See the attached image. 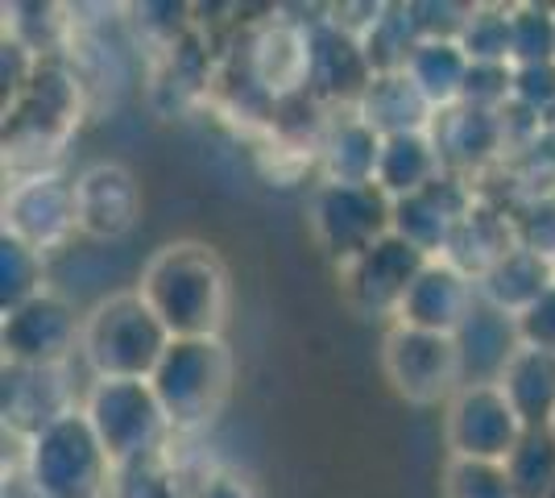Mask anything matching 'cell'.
<instances>
[{
    "mask_svg": "<svg viewBox=\"0 0 555 498\" xmlns=\"http://www.w3.org/2000/svg\"><path fill=\"white\" fill-rule=\"evenodd\" d=\"M138 295L175 341L220 336L229 316V270L204 241H170L141 266Z\"/></svg>",
    "mask_w": 555,
    "mask_h": 498,
    "instance_id": "1",
    "label": "cell"
},
{
    "mask_svg": "<svg viewBox=\"0 0 555 498\" xmlns=\"http://www.w3.org/2000/svg\"><path fill=\"white\" fill-rule=\"evenodd\" d=\"M175 336L163 320L150 311L138 286L113 291L83 316L79 332V357L92 370V379H141L150 382Z\"/></svg>",
    "mask_w": 555,
    "mask_h": 498,
    "instance_id": "2",
    "label": "cell"
},
{
    "mask_svg": "<svg viewBox=\"0 0 555 498\" xmlns=\"http://www.w3.org/2000/svg\"><path fill=\"white\" fill-rule=\"evenodd\" d=\"M79 79L63 67L42 63L34 84L4 108V166L13 170V179L54 170V158L63 154L79 125Z\"/></svg>",
    "mask_w": 555,
    "mask_h": 498,
    "instance_id": "3",
    "label": "cell"
},
{
    "mask_svg": "<svg viewBox=\"0 0 555 498\" xmlns=\"http://www.w3.org/2000/svg\"><path fill=\"white\" fill-rule=\"evenodd\" d=\"M25 477L34 498H108L116 465L88 424L83 407H75L29 440Z\"/></svg>",
    "mask_w": 555,
    "mask_h": 498,
    "instance_id": "4",
    "label": "cell"
},
{
    "mask_svg": "<svg viewBox=\"0 0 555 498\" xmlns=\"http://www.w3.org/2000/svg\"><path fill=\"white\" fill-rule=\"evenodd\" d=\"M232 374H236V361L229 345L220 336H199V341H175L158 361L150 386L170 427L195 432V427H208L220 416V407L229 404Z\"/></svg>",
    "mask_w": 555,
    "mask_h": 498,
    "instance_id": "5",
    "label": "cell"
},
{
    "mask_svg": "<svg viewBox=\"0 0 555 498\" xmlns=\"http://www.w3.org/2000/svg\"><path fill=\"white\" fill-rule=\"evenodd\" d=\"M83 416L100 436L104 452L113 457L116 474L145 465L175 432L154 386L141 379H95L83 399Z\"/></svg>",
    "mask_w": 555,
    "mask_h": 498,
    "instance_id": "6",
    "label": "cell"
},
{
    "mask_svg": "<svg viewBox=\"0 0 555 498\" xmlns=\"http://www.w3.org/2000/svg\"><path fill=\"white\" fill-rule=\"evenodd\" d=\"M382 370L393 395L411 407H448L464 386L456 336L390 324L382 341Z\"/></svg>",
    "mask_w": 555,
    "mask_h": 498,
    "instance_id": "7",
    "label": "cell"
},
{
    "mask_svg": "<svg viewBox=\"0 0 555 498\" xmlns=\"http://www.w3.org/2000/svg\"><path fill=\"white\" fill-rule=\"evenodd\" d=\"M311 233L348 266L393 233V200L377 183H320L311 195Z\"/></svg>",
    "mask_w": 555,
    "mask_h": 498,
    "instance_id": "8",
    "label": "cell"
},
{
    "mask_svg": "<svg viewBox=\"0 0 555 498\" xmlns=\"http://www.w3.org/2000/svg\"><path fill=\"white\" fill-rule=\"evenodd\" d=\"M527 424L509 407L502 386H461V395L443 407V440L461 461H493L506 465L518 449Z\"/></svg>",
    "mask_w": 555,
    "mask_h": 498,
    "instance_id": "9",
    "label": "cell"
},
{
    "mask_svg": "<svg viewBox=\"0 0 555 498\" xmlns=\"http://www.w3.org/2000/svg\"><path fill=\"white\" fill-rule=\"evenodd\" d=\"M427 254H418L411 241L398 233L382 238L361 258L340 266V283H345L348 308L365 320H398V311L406 304L411 286L427 266Z\"/></svg>",
    "mask_w": 555,
    "mask_h": 498,
    "instance_id": "10",
    "label": "cell"
},
{
    "mask_svg": "<svg viewBox=\"0 0 555 498\" xmlns=\"http://www.w3.org/2000/svg\"><path fill=\"white\" fill-rule=\"evenodd\" d=\"M4 233L34 245L38 254L63 250L79 233L75 179L59 170L13 179V188L4 191Z\"/></svg>",
    "mask_w": 555,
    "mask_h": 498,
    "instance_id": "11",
    "label": "cell"
},
{
    "mask_svg": "<svg viewBox=\"0 0 555 498\" xmlns=\"http://www.w3.org/2000/svg\"><path fill=\"white\" fill-rule=\"evenodd\" d=\"M79 332H83V316H75L67 299L42 291L38 299L4 311L0 345H4L9 366L59 370L70 361V354H79Z\"/></svg>",
    "mask_w": 555,
    "mask_h": 498,
    "instance_id": "12",
    "label": "cell"
},
{
    "mask_svg": "<svg viewBox=\"0 0 555 498\" xmlns=\"http://www.w3.org/2000/svg\"><path fill=\"white\" fill-rule=\"evenodd\" d=\"M141 183L125 163H92L75 175L79 238L125 241L141 220Z\"/></svg>",
    "mask_w": 555,
    "mask_h": 498,
    "instance_id": "13",
    "label": "cell"
},
{
    "mask_svg": "<svg viewBox=\"0 0 555 498\" xmlns=\"http://www.w3.org/2000/svg\"><path fill=\"white\" fill-rule=\"evenodd\" d=\"M473 208H477V195L468 188V179L443 170L431 188L415 191L406 200H393V233L436 261L448 254L456 229Z\"/></svg>",
    "mask_w": 555,
    "mask_h": 498,
    "instance_id": "14",
    "label": "cell"
},
{
    "mask_svg": "<svg viewBox=\"0 0 555 498\" xmlns=\"http://www.w3.org/2000/svg\"><path fill=\"white\" fill-rule=\"evenodd\" d=\"M373 84V67L361 50L357 29H348L340 17H320L311 22V79L307 92L320 104H348L357 108V100Z\"/></svg>",
    "mask_w": 555,
    "mask_h": 498,
    "instance_id": "15",
    "label": "cell"
},
{
    "mask_svg": "<svg viewBox=\"0 0 555 498\" xmlns=\"http://www.w3.org/2000/svg\"><path fill=\"white\" fill-rule=\"evenodd\" d=\"M311 79V22H266L249 42V84L270 100L307 92Z\"/></svg>",
    "mask_w": 555,
    "mask_h": 498,
    "instance_id": "16",
    "label": "cell"
},
{
    "mask_svg": "<svg viewBox=\"0 0 555 498\" xmlns=\"http://www.w3.org/2000/svg\"><path fill=\"white\" fill-rule=\"evenodd\" d=\"M477 283L456 270L452 261H427L423 274L415 279L406 304L398 311L393 324H406V329H423V332H443V336H456L461 324L473 316L477 308Z\"/></svg>",
    "mask_w": 555,
    "mask_h": 498,
    "instance_id": "17",
    "label": "cell"
},
{
    "mask_svg": "<svg viewBox=\"0 0 555 498\" xmlns=\"http://www.w3.org/2000/svg\"><path fill=\"white\" fill-rule=\"evenodd\" d=\"M431 138H436V150H440L443 158V170H452L461 179L486 170L498 158H506L509 150L506 117L502 113H486V108H468V104L436 113Z\"/></svg>",
    "mask_w": 555,
    "mask_h": 498,
    "instance_id": "18",
    "label": "cell"
},
{
    "mask_svg": "<svg viewBox=\"0 0 555 498\" xmlns=\"http://www.w3.org/2000/svg\"><path fill=\"white\" fill-rule=\"evenodd\" d=\"M456 349H461L464 386H498L509 370V361L522 349L518 316L477 299L473 316L456 332Z\"/></svg>",
    "mask_w": 555,
    "mask_h": 498,
    "instance_id": "19",
    "label": "cell"
},
{
    "mask_svg": "<svg viewBox=\"0 0 555 498\" xmlns=\"http://www.w3.org/2000/svg\"><path fill=\"white\" fill-rule=\"evenodd\" d=\"M63 370H25V366H9L4 370V424L22 432L25 440H34L42 427L63 420L75 411L70 391L63 382Z\"/></svg>",
    "mask_w": 555,
    "mask_h": 498,
    "instance_id": "20",
    "label": "cell"
},
{
    "mask_svg": "<svg viewBox=\"0 0 555 498\" xmlns=\"http://www.w3.org/2000/svg\"><path fill=\"white\" fill-rule=\"evenodd\" d=\"M357 117L370 125L377 138H402V133H431L436 108L427 104V95L411 84L406 72L373 75V84L352 108Z\"/></svg>",
    "mask_w": 555,
    "mask_h": 498,
    "instance_id": "21",
    "label": "cell"
},
{
    "mask_svg": "<svg viewBox=\"0 0 555 498\" xmlns=\"http://www.w3.org/2000/svg\"><path fill=\"white\" fill-rule=\"evenodd\" d=\"M552 283H555V261H547L543 254L527 250V245H514L493 270H486L477 279V295L486 304H493V308L509 311V316H522Z\"/></svg>",
    "mask_w": 555,
    "mask_h": 498,
    "instance_id": "22",
    "label": "cell"
},
{
    "mask_svg": "<svg viewBox=\"0 0 555 498\" xmlns=\"http://www.w3.org/2000/svg\"><path fill=\"white\" fill-rule=\"evenodd\" d=\"M514 245H518V238H514L509 208H486V204H477L473 213L464 216V225L456 229V238L448 245L443 261H452L456 270H464L477 283L486 270H493L498 261L506 258Z\"/></svg>",
    "mask_w": 555,
    "mask_h": 498,
    "instance_id": "23",
    "label": "cell"
},
{
    "mask_svg": "<svg viewBox=\"0 0 555 498\" xmlns=\"http://www.w3.org/2000/svg\"><path fill=\"white\" fill-rule=\"evenodd\" d=\"M402 72L411 75L418 92L427 95V104L443 113V108H456L464 95V84H468V72H473V59L461 50L456 38H423L406 67Z\"/></svg>",
    "mask_w": 555,
    "mask_h": 498,
    "instance_id": "24",
    "label": "cell"
},
{
    "mask_svg": "<svg viewBox=\"0 0 555 498\" xmlns=\"http://www.w3.org/2000/svg\"><path fill=\"white\" fill-rule=\"evenodd\" d=\"M382 142L357 113L324 125L320 138V166H324V183H373L377 175V158H382Z\"/></svg>",
    "mask_w": 555,
    "mask_h": 498,
    "instance_id": "25",
    "label": "cell"
},
{
    "mask_svg": "<svg viewBox=\"0 0 555 498\" xmlns=\"http://www.w3.org/2000/svg\"><path fill=\"white\" fill-rule=\"evenodd\" d=\"M443 175V158L436 150L431 133H402V138H386L382 142V158H377V175L373 183L386 191L390 200H406L415 191L431 188Z\"/></svg>",
    "mask_w": 555,
    "mask_h": 498,
    "instance_id": "26",
    "label": "cell"
},
{
    "mask_svg": "<svg viewBox=\"0 0 555 498\" xmlns=\"http://www.w3.org/2000/svg\"><path fill=\"white\" fill-rule=\"evenodd\" d=\"M506 391L509 407L527 427H552L555 420V354L522 345L509 370L498 382Z\"/></svg>",
    "mask_w": 555,
    "mask_h": 498,
    "instance_id": "27",
    "label": "cell"
},
{
    "mask_svg": "<svg viewBox=\"0 0 555 498\" xmlns=\"http://www.w3.org/2000/svg\"><path fill=\"white\" fill-rule=\"evenodd\" d=\"M357 38H361L373 75H390L406 67L411 50L423 42V29H418L411 4H377L370 25L357 29Z\"/></svg>",
    "mask_w": 555,
    "mask_h": 498,
    "instance_id": "28",
    "label": "cell"
},
{
    "mask_svg": "<svg viewBox=\"0 0 555 498\" xmlns=\"http://www.w3.org/2000/svg\"><path fill=\"white\" fill-rule=\"evenodd\" d=\"M461 50L473 63H509L514 67V9L506 4H473L461 29Z\"/></svg>",
    "mask_w": 555,
    "mask_h": 498,
    "instance_id": "29",
    "label": "cell"
},
{
    "mask_svg": "<svg viewBox=\"0 0 555 498\" xmlns=\"http://www.w3.org/2000/svg\"><path fill=\"white\" fill-rule=\"evenodd\" d=\"M47 254L17 238H0V308L13 311L47 291Z\"/></svg>",
    "mask_w": 555,
    "mask_h": 498,
    "instance_id": "30",
    "label": "cell"
},
{
    "mask_svg": "<svg viewBox=\"0 0 555 498\" xmlns=\"http://www.w3.org/2000/svg\"><path fill=\"white\" fill-rule=\"evenodd\" d=\"M506 474L518 498H547L555 486V436L547 427H527L518 449L506 457Z\"/></svg>",
    "mask_w": 555,
    "mask_h": 498,
    "instance_id": "31",
    "label": "cell"
},
{
    "mask_svg": "<svg viewBox=\"0 0 555 498\" xmlns=\"http://www.w3.org/2000/svg\"><path fill=\"white\" fill-rule=\"evenodd\" d=\"M443 498H518V490L509 482L506 465L448 457V465H443Z\"/></svg>",
    "mask_w": 555,
    "mask_h": 498,
    "instance_id": "32",
    "label": "cell"
},
{
    "mask_svg": "<svg viewBox=\"0 0 555 498\" xmlns=\"http://www.w3.org/2000/svg\"><path fill=\"white\" fill-rule=\"evenodd\" d=\"M514 67L555 63V9L514 4Z\"/></svg>",
    "mask_w": 555,
    "mask_h": 498,
    "instance_id": "33",
    "label": "cell"
},
{
    "mask_svg": "<svg viewBox=\"0 0 555 498\" xmlns=\"http://www.w3.org/2000/svg\"><path fill=\"white\" fill-rule=\"evenodd\" d=\"M509 220H514L518 245H527V250L543 254L547 261H555V191L518 200V204L509 208Z\"/></svg>",
    "mask_w": 555,
    "mask_h": 498,
    "instance_id": "34",
    "label": "cell"
},
{
    "mask_svg": "<svg viewBox=\"0 0 555 498\" xmlns=\"http://www.w3.org/2000/svg\"><path fill=\"white\" fill-rule=\"evenodd\" d=\"M461 104L486 108V113H506L514 104V67L509 63H473Z\"/></svg>",
    "mask_w": 555,
    "mask_h": 498,
    "instance_id": "35",
    "label": "cell"
},
{
    "mask_svg": "<svg viewBox=\"0 0 555 498\" xmlns=\"http://www.w3.org/2000/svg\"><path fill=\"white\" fill-rule=\"evenodd\" d=\"M514 104L531 117L555 125V63H531L514 67Z\"/></svg>",
    "mask_w": 555,
    "mask_h": 498,
    "instance_id": "36",
    "label": "cell"
},
{
    "mask_svg": "<svg viewBox=\"0 0 555 498\" xmlns=\"http://www.w3.org/2000/svg\"><path fill=\"white\" fill-rule=\"evenodd\" d=\"M518 332H522V345L555 354V283L518 316Z\"/></svg>",
    "mask_w": 555,
    "mask_h": 498,
    "instance_id": "37",
    "label": "cell"
},
{
    "mask_svg": "<svg viewBox=\"0 0 555 498\" xmlns=\"http://www.w3.org/2000/svg\"><path fill=\"white\" fill-rule=\"evenodd\" d=\"M195 498H257V495H254V486H249L241 474L220 470V474L204 477V486H199V495Z\"/></svg>",
    "mask_w": 555,
    "mask_h": 498,
    "instance_id": "38",
    "label": "cell"
},
{
    "mask_svg": "<svg viewBox=\"0 0 555 498\" xmlns=\"http://www.w3.org/2000/svg\"><path fill=\"white\" fill-rule=\"evenodd\" d=\"M547 432H552V436H555V420H552V427H547Z\"/></svg>",
    "mask_w": 555,
    "mask_h": 498,
    "instance_id": "39",
    "label": "cell"
},
{
    "mask_svg": "<svg viewBox=\"0 0 555 498\" xmlns=\"http://www.w3.org/2000/svg\"><path fill=\"white\" fill-rule=\"evenodd\" d=\"M547 498H555V486H552V495H547Z\"/></svg>",
    "mask_w": 555,
    "mask_h": 498,
    "instance_id": "40",
    "label": "cell"
}]
</instances>
